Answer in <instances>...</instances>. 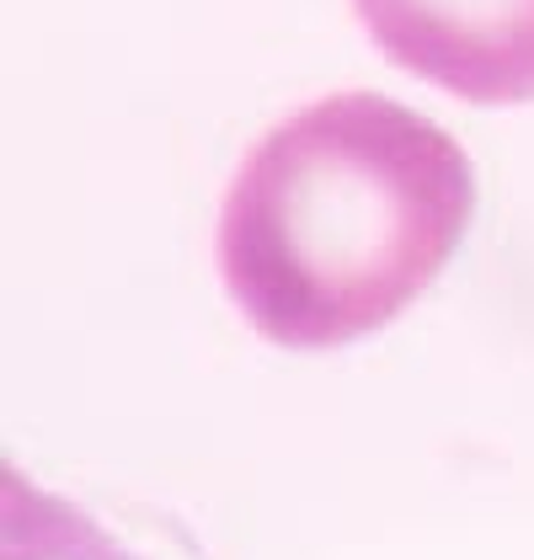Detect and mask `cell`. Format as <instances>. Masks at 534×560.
<instances>
[{
    "mask_svg": "<svg viewBox=\"0 0 534 560\" xmlns=\"http://www.w3.org/2000/svg\"><path fill=\"white\" fill-rule=\"evenodd\" d=\"M476 209L465 150L391 96L348 91L283 118L230 182L220 267L278 347L391 326L454 257Z\"/></svg>",
    "mask_w": 534,
    "mask_h": 560,
    "instance_id": "obj_1",
    "label": "cell"
},
{
    "mask_svg": "<svg viewBox=\"0 0 534 560\" xmlns=\"http://www.w3.org/2000/svg\"><path fill=\"white\" fill-rule=\"evenodd\" d=\"M400 70L481 107L534 102V0H353Z\"/></svg>",
    "mask_w": 534,
    "mask_h": 560,
    "instance_id": "obj_2",
    "label": "cell"
}]
</instances>
